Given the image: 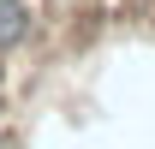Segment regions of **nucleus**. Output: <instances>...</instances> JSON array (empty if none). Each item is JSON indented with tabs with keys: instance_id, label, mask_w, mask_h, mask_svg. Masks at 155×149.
<instances>
[{
	"instance_id": "obj_1",
	"label": "nucleus",
	"mask_w": 155,
	"mask_h": 149,
	"mask_svg": "<svg viewBox=\"0 0 155 149\" xmlns=\"http://www.w3.org/2000/svg\"><path fill=\"white\" fill-rule=\"evenodd\" d=\"M36 30H42V18H36L30 0H0V60L18 54V48H30Z\"/></svg>"
},
{
	"instance_id": "obj_2",
	"label": "nucleus",
	"mask_w": 155,
	"mask_h": 149,
	"mask_svg": "<svg viewBox=\"0 0 155 149\" xmlns=\"http://www.w3.org/2000/svg\"><path fill=\"white\" fill-rule=\"evenodd\" d=\"M0 149H24V137H18V125H6V119H0Z\"/></svg>"
}]
</instances>
